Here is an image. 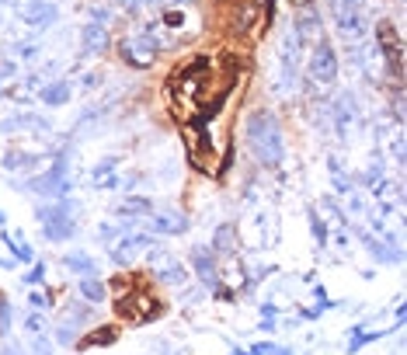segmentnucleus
Instances as JSON below:
<instances>
[{"mask_svg":"<svg viewBox=\"0 0 407 355\" xmlns=\"http://www.w3.org/2000/svg\"><path fill=\"white\" fill-rule=\"evenodd\" d=\"M18 129H28V133H52V118L35 115V112H25V115H14L0 125V133H18Z\"/></svg>","mask_w":407,"mask_h":355,"instance_id":"nucleus-18","label":"nucleus"},{"mask_svg":"<svg viewBox=\"0 0 407 355\" xmlns=\"http://www.w3.org/2000/svg\"><path fill=\"white\" fill-rule=\"evenodd\" d=\"M369 0H331V11H352V7H366Z\"/></svg>","mask_w":407,"mask_h":355,"instance_id":"nucleus-35","label":"nucleus"},{"mask_svg":"<svg viewBox=\"0 0 407 355\" xmlns=\"http://www.w3.org/2000/svg\"><path fill=\"white\" fill-rule=\"evenodd\" d=\"M154 247V234H139V230H129V234H122L112 247H108V258L119 265V269H129L143 251H150Z\"/></svg>","mask_w":407,"mask_h":355,"instance_id":"nucleus-7","label":"nucleus"},{"mask_svg":"<svg viewBox=\"0 0 407 355\" xmlns=\"http://www.w3.org/2000/svg\"><path fill=\"white\" fill-rule=\"evenodd\" d=\"M334 32L345 42H366L369 35V7H352V11H331Z\"/></svg>","mask_w":407,"mask_h":355,"instance_id":"nucleus-8","label":"nucleus"},{"mask_svg":"<svg viewBox=\"0 0 407 355\" xmlns=\"http://www.w3.org/2000/svg\"><path fill=\"white\" fill-rule=\"evenodd\" d=\"M150 272L161 278L164 286H185V278H188L185 265L164 247H150Z\"/></svg>","mask_w":407,"mask_h":355,"instance_id":"nucleus-10","label":"nucleus"},{"mask_svg":"<svg viewBox=\"0 0 407 355\" xmlns=\"http://www.w3.org/2000/svg\"><path fill=\"white\" fill-rule=\"evenodd\" d=\"M14 70H18V63H4V67H0V77H4V80L14 77Z\"/></svg>","mask_w":407,"mask_h":355,"instance_id":"nucleus-40","label":"nucleus"},{"mask_svg":"<svg viewBox=\"0 0 407 355\" xmlns=\"http://www.w3.org/2000/svg\"><path fill=\"white\" fill-rule=\"evenodd\" d=\"M306 216H310V227H314V237H317V247H324V244H327V234H331V230H327L324 223H321V216H317V209H314V205L306 209Z\"/></svg>","mask_w":407,"mask_h":355,"instance_id":"nucleus-30","label":"nucleus"},{"mask_svg":"<svg viewBox=\"0 0 407 355\" xmlns=\"http://www.w3.org/2000/svg\"><path fill=\"white\" fill-rule=\"evenodd\" d=\"M188 261H192V272L202 278L205 289H209V293H216V289H219V265H216L212 247H209V244H192Z\"/></svg>","mask_w":407,"mask_h":355,"instance_id":"nucleus-9","label":"nucleus"},{"mask_svg":"<svg viewBox=\"0 0 407 355\" xmlns=\"http://www.w3.org/2000/svg\"><path fill=\"white\" fill-rule=\"evenodd\" d=\"M341 74V63H338V49L331 45V42L321 35V39L314 42V49H310V67H306V77L310 84H321V87H331L334 80Z\"/></svg>","mask_w":407,"mask_h":355,"instance_id":"nucleus-4","label":"nucleus"},{"mask_svg":"<svg viewBox=\"0 0 407 355\" xmlns=\"http://www.w3.org/2000/svg\"><path fill=\"white\" fill-rule=\"evenodd\" d=\"M91 320H94V317H91V303L81 300V296L70 300L67 310H63V317H59V324H56V342H59V345H74L77 334H81Z\"/></svg>","mask_w":407,"mask_h":355,"instance_id":"nucleus-6","label":"nucleus"},{"mask_svg":"<svg viewBox=\"0 0 407 355\" xmlns=\"http://www.w3.org/2000/svg\"><path fill=\"white\" fill-rule=\"evenodd\" d=\"M18 18L28 25V28H49L59 21V7L52 0H25L18 7Z\"/></svg>","mask_w":407,"mask_h":355,"instance_id":"nucleus-12","label":"nucleus"},{"mask_svg":"<svg viewBox=\"0 0 407 355\" xmlns=\"http://www.w3.org/2000/svg\"><path fill=\"white\" fill-rule=\"evenodd\" d=\"M70 98H74V84L70 80L56 77L39 84V101L45 108H63V105H70Z\"/></svg>","mask_w":407,"mask_h":355,"instance_id":"nucleus-15","label":"nucleus"},{"mask_svg":"<svg viewBox=\"0 0 407 355\" xmlns=\"http://www.w3.org/2000/svg\"><path fill=\"white\" fill-rule=\"evenodd\" d=\"M321 25H324V21H321V14L306 7V11H296V18H292V28H289V32H292L296 42L306 49L314 39H321Z\"/></svg>","mask_w":407,"mask_h":355,"instance_id":"nucleus-13","label":"nucleus"},{"mask_svg":"<svg viewBox=\"0 0 407 355\" xmlns=\"http://www.w3.org/2000/svg\"><path fill=\"white\" fill-rule=\"evenodd\" d=\"M119 237H122V227H115V223H101V227H98V244H101L105 251H108Z\"/></svg>","mask_w":407,"mask_h":355,"instance_id":"nucleus-27","label":"nucleus"},{"mask_svg":"<svg viewBox=\"0 0 407 355\" xmlns=\"http://www.w3.org/2000/svg\"><path fill=\"white\" fill-rule=\"evenodd\" d=\"M42 160H45V154H32V150H7V154H4V167H7V171H35Z\"/></svg>","mask_w":407,"mask_h":355,"instance_id":"nucleus-20","label":"nucleus"},{"mask_svg":"<svg viewBox=\"0 0 407 355\" xmlns=\"http://www.w3.org/2000/svg\"><path fill=\"white\" fill-rule=\"evenodd\" d=\"M261 314H265V320H261V331H275V327H279V320H275V317H279V310H275L272 303H265V307H261Z\"/></svg>","mask_w":407,"mask_h":355,"instance_id":"nucleus-32","label":"nucleus"},{"mask_svg":"<svg viewBox=\"0 0 407 355\" xmlns=\"http://www.w3.org/2000/svg\"><path fill=\"white\" fill-rule=\"evenodd\" d=\"M63 269H67V272H74L77 278L98 276V261H94L87 251H70V254H63Z\"/></svg>","mask_w":407,"mask_h":355,"instance_id":"nucleus-19","label":"nucleus"},{"mask_svg":"<svg viewBox=\"0 0 407 355\" xmlns=\"http://www.w3.org/2000/svg\"><path fill=\"white\" fill-rule=\"evenodd\" d=\"M42 278H45V265H35V269L25 276V286H39Z\"/></svg>","mask_w":407,"mask_h":355,"instance_id":"nucleus-37","label":"nucleus"},{"mask_svg":"<svg viewBox=\"0 0 407 355\" xmlns=\"http://www.w3.org/2000/svg\"><path fill=\"white\" fill-rule=\"evenodd\" d=\"M14 188L21 192H32V196H42V198H63L70 188H74V178H70V150H56L52 160H49V171H42L35 178L28 181H11Z\"/></svg>","mask_w":407,"mask_h":355,"instance_id":"nucleus-3","label":"nucleus"},{"mask_svg":"<svg viewBox=\"0 0 407 355\" xmlns=\"http://www.w3.org/2000/svg\"><path fill=\"white\" fill-rule=\"evenodd\" d=\"M0 240L11 247V254H14V261H21V265H32L35 261V251H32V244L25 240V237H14V234H0Z\"/></svg>","mask_w":407,"mask_h":355,"instance_id":"nucleus-24","label":"nucleus"},{"mask_svg":"<svg viewBox=\"0 0 407 355\" xmlns=\"http://www.w3.org/2000/svg\"><path fill=\"white\" fill-rule=\"evenodd\" d=\"M327 167H331V174H334V188L348 196V192H352L355 185H352V181H348V174L341 171V164H338V157H327Z\"/></svg>","mask_w":407,"mask_h":355,"instance_id":"nucleus-26","label":"nucleus"},{"mask_svg":"<svg viewBox=\"0 0 407 355\" xmlns=\"http://www.w3.org/2000/svg\"><path fill=\"white\" fill-rule=\"evenodd\" d=\"M81 202L77 198H52L45 205H35V216L42 223V237L49 244H67L70 237L77 234V223H81Z\"/></svg>","mask_w":407,"mask_h":355,"instance_id":"nucleus-2","label":"nucleus"},{"mask_svg":"<svg viewBox=\"0 0 407 355\" xmlns=\"http://www.w3.org/2000/svg\"><path fill=\"white\" fill-rule=\"evenodd\" d=\"M108 49V28L87 21L84 25V39H81V56H101Z\"/></svg>","mask_w":407,"mask_h":355,"instance_id":"nucleus-17","label":"nucleus"},{"mask_svg":"<svg viewBox=\"0 0 407 355\" xmlns=\"http://www.w3.org/2000/svg\"><path fill=\"white\" fill-rule=\"evenodd\" d=\"M244 140H247V150L254 154V160L261 167H282L285 160V133H282V122L275 112L268 108H254L251 115L244 118Z\"/></svg>","mask_w":407,"mask_h":355,"instance_id":"nucleus-1","label":"nucleus"},{"mask_svg":"<svg viewBox=\"0 0 407 355\" xmlns=\"http://www.w3.org/2000/svg\"><path fill=\"white\" fill-rule=\"evenodd\" d=\"M359 234V240H362V247H366L369 254H372V261L376 265H401V247L397 244H386V240H376L372 234H366V230H355Z\"/></svg>","mask_w":407,"mask_h":355,"instance_id":"nucleus-14","label":"nucleus"},{"mask_svg":"<svg viewBox=\"0 0 407 355\" xmlns=\"http://www.w3.org/2000/svg\"><path fill=\"white\" fill-rule=\"evenodd\" d=\"M21 324H25V331L35 338V334H49V317L39 314V310H32V314L21 317Z\"/></svg>","mask_w":407,"mask_h":355,"instance_id":"nucleus-25","label":"nucleus"},{"mask_svg":"<svg viewBox=\"0 0 407 355\" xmlns=\"http://www.w3.org/2000/svg\"><path fill=\"white\" fill-rule=\"evenodd\" d=\"M150 230L164 237H181L188 234V216L181 209H174V205H157L150 213Z\"/></svg>","mask_w":407,"mask_h":355,"instance_id":"nucleus-11","label":"nucleus"},{"mask_svg":"<svg viewBox=\"0 0 407 355\" xmlns=\"http://www.w3.org/2000/svg\"><path fill=\"white\" fill-rule=\"evenodd\" d=\"M154 209H157V205H154L147 196H129L115 213H119V216H132V220H143V216H150Z\"/></svg>","mask_w":407,"mask_h":355,"instance_id":"nucleus-23","label":"nucleus"},{"mask_svg":"<svg viewBox=\"0 0 407 355\" xmlns=\"http://www.w3.org/2000/svg\"><path fill=\"white\" fill-rule=\"evenodd\" d=\"M28 303H32L35 310H49V307H52V296H42V293H32V296H28Z\"/></svg>","mask_w":407,"mask_h":355,"instance_id":"nucleus-36","label":"nucleus"},{"mask_svg":"<svg viewBox=\"0 0 407 355\" xmlns=\"http://www.w3.org/2000/svg\"><path fill=\"white\" fill-rule=\"evenodd\" d=\"M115 167H119V157H101L91 167V185H94V188H108V192L119 188L122 178L115 174Z\"/></svg>","mask_w":407,"mask_h":355,"instance_id":"nucleus-16","label":"nucleus"},{"mask_svg":"<svg viewBox=\"0 0 407 355\" xmlns=\"http://www.w3.org/2000/svg\"><path fill=\"white\" fill-rule=\"evenodd\" d=\"M91 21H94V25H105V28H108V21H112V11H108L105 4H94V7H91Z\"/></svg>","mask_w":407,"mask_h":355,"instance_id":"nucleus-33","label":"nucleus"},{"mask_svg":"<svg viewBox=\"0 0 407 355\" xmlns=\"http://www.w3.org/2000/svg\"><path fill=\"white\" fill-rule=\"evenodd\" d=\"M0 355H28V352H21L18 342H4V345H0Z\"/></svg>","mask_w":407,"mask_h":355,"instance_id":"nucleus-38","label":"nucleus"},{"mask_svg":"<svg viewBox=\"0 0 407 355\" xmlns=\"http://www.w3.org/2000/svg\"><path fill=\"white\" fill-rule=\"evenodd\" d=\"M247 355H292V349H285V345H275V342H258V345H251Z\"/></svg>","mask_w":407,"mask_h":355,"instance_id":"nucleus-28","label":"nucleus"},{"mask_svg":"<svg viewBox=\"0 0 407 355\" xmlns=\"http://www.w3.org/2000/svg\"><path fill=\"white\" fill-rule=\"evenodd\" d=\"M345 209H348V213H359V216L366 213V202H362V196H359L355 188L348 192V205H345Z\"/></svg>","mask_w":407,"mask_h":355,"instance_id":"nucleus-34","label":"nucleus"},{"mask_svg":"<svg viewBox=\"0 0 407 355\" xmlns=\"http://www.w3.org/2000/svg\"><path fill=\"white\" fill-rule=\"evenodd\" d=\"M28 355H56L52 338H49V334H35V338H32V345H28Z\"/></svg>","mask_w":407,"mask_h":355,"instance_id":"nucleus-31","label":"nucleus"},{"mask_svg":"<svg viewBox=\"0 0 407 355\" xmlns=\"http://www.w3.org/2000/svg\"><path fill=\"white\" fill-rule=\"evenodd\" d=\"M209 247H212L216 258H219V254H234V251H237V230H234V223H223V227L216 230Z\"/></svg>","mask_w":407,"mask_h":355,"instance_id":"nucleus-21","label":"nucleus"},{"mask_svg":"<svg viewBox=\"0 0 407 355\" xmlns=\"http://www.w3.org/2000/svg\"><path fill=\"white\" fill-rule=\"evenodd\" d=\"M4 223H7V216H4V209H0V227H4Z\"/></svg>","mask_w":407,"mask_h":355,"instance_id":"nucleus-42","label":"nucleus"},{"mask_svg":"<svg viewBox=\"0 0 407 355\" xmlns=\"http://www.w3.org/2000/svg\"><path fill=\"white\" fill-rule=\"evenodd\" d=\"M119 52L132 70H150L161 56V42L154 39V32H139V35H129L119 42Z\"/></svg>","mask_w":407,"mask_h":355,"instance_id":"nucleus-5","label":"nucleus"},{"mask_svg":"<svg viewBox=\"0 0 407 355\" xmlns=\"http://www.w3.org/2000/svg\"><path fill=\"white\" fill-rule=\"evenodd\" d=\"M125 7H132V11H139V7H154V4H161V0H122Z\"/></svg>","mask_w":407,"mask_h":355,"instance_id":"nucleus-39","label":"nucleus"},{"mask_svg":"<svg viewBox=\"0 0 407 355\" xmlns=\"http://www.w3.org/2000/svg\"><path fill=\"white\" fill-rule=\"evenodd\" d=\"M77 296H81V300H87V303L94 307V303H105L108 289H105V282H98V276L77 278Z\"/></svg>","mask_w":407,"mask_h":355,"instance_id":"nucleus-22","label":"nucleus"},{"mask_svg":"<svg viewBox=\"0 0 407 355\" xmlns=\"http://www.w3.org/2000/svg\"><path fill=\"white\" fill-rule=\"evenodd\" d=\"M321 205H324V213L331 216V220H334V223H338V227H348V216H345V213L338 209V198L324 196V198H321Z\"/></svg>","mask_w":407,"mask_h":355,"instance_id":"nucleus-29","label":"nucleus"},{"mask_svg":"<svg viewBox=\"0 0 407 355\" xmlns=\"http://www.w3.org/2000/svg\"><path fill=\"white\" fill-rule=\"evenodd\" d=\"M394 157H397V160H404V140H401V136L394 140Z\"/></svg>","mask_w":407,"mask_h":355,"instance_id":"nucleus-41","label":"nucleus"}]
</instances>
